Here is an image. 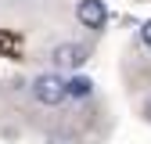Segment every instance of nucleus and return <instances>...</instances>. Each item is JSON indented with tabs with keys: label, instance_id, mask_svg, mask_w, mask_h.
I'll return each instance as SVG.
<instances>
[{
	"label": "nucleus",
	"instance_id": "obj_2",
	"mask_svg": "<svg viewBox=\"0 0 151 144\" xmlns=\"http://www.w3.org/2000/svg\"><path fill=\"white\" fill-rule=\"evenodd\" d=\"M76 18L83 22V29L104 32V25H108V7H104V0H79V4H76Z\"/></svg>",
	"mask_w": 151,
	"mask_h": 144
},
{
	"label": "nucleus",
	"instance_id": "obj_1",
	"mask_svg": "<svg viewBox=\"0 0 151 144\" xmlns=\"http://www.w3.org/2000/svg\"><path fill=\"white\" fill-rule=\"evenodd\" d=\"M32 97L40 101V104H47V108L61 104L68 97V79H61L58 72H43V76L32 79Z\"/></svg>",
	"mask_w": 151,
	"mask_h": 144
},
{
	"label": "nucleus",
	"instance_id": "obj_5",
	"mask_svg": "<svg viewBox=\"0 0 151 144\" xmlns=\"http://www.w3.org/2000/svg\"><path fill=\"white\" fill-rule=\"evenodd\" d=\"M0 50H7V54H18V50H22V43H18L11 32H0Z\"/></svg>",
	"mask_w": 151,
	"mask_h": 144
},
{
	"label": "nucleus",
	"instance_id": "obj_6",
	"mask_svg": "<svg viewBox=\"0 0 151 144\" xmlns=\"http://www.w3.org/2000/svg\"><path fill=\"white\" fill-rule=\"evenodd\" d=\"M140 40H144V47H151V18H147L144 29H140Z\"/></svg>",
	"mask_w": 151,
	"mask_h": 144
},
{
	"label": "nucleus",
	"instance_id": "obj_4",
	"mask_svg": "<svg viewBox=\"0 0 151 144\" xmlns=\"http://www.w3.org/2000/svg\"><path fill=\"white\" fill-rule=\"evenodd\" d=\"M93 94V83L86 79V76H72L68 79V97H76V101H86Z\"/></svg>",
	"mask_w": 151,
	"mask_h": 144
},
{
	"label": "nucleus",
	"instance_id": "obj_3",
	"mask_svg": "<svg viewBox=\"0 0 151 144\" xmlns=\"http://www.w3.org/2000/svg\"><path fill=\"white\" fill-rule=\"evenodd\" d=\"M86 54H90V50H86L83 43H58L50 58H54L58 68H79V65L86 61Z\"/></svg>",
	"mask_w": 151,
	"mask_h": 144
}]
</instances>
